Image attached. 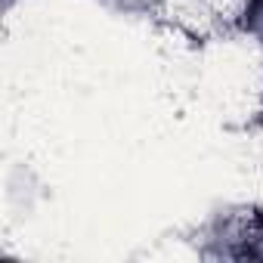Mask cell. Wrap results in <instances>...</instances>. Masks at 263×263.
I'll list each match as a JSON object with an SVG mask.
<instances>
[{
  "label": "cell",
  "mask_w": 263,
  "mask_h": 263,
  "mask_svg": "<svg viewBox=\"0 0 263 263\" xmlns=\"http://www.w3.org/2000/svg\"><path fill=\"white\" fill-rule=\"evenodd\" d=\"M238 25L241 31L263 47V0H241V10H238Z\"/></svg>",
  "instance_id": "6da1fadb"
},
{
  "label": "cell",
  "mask_w": 263,
  "mask_h": 263,
  "mask_svg": "<svg viewBox=\"0 0 263 263\" xmlns=\"http://www.w3.org/2000/svg\"><path fill=\"white\" fill-rule=\"evenodd\" d=\"M108 4L121 13H149L158 0H108Z\"/></svg>",
  "instance_id": "7a4b0ae2"
}]
</instances>
